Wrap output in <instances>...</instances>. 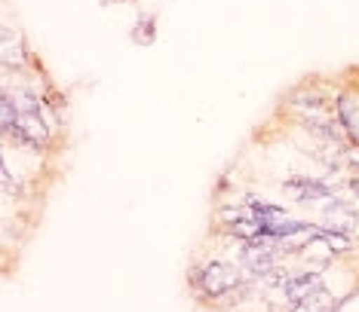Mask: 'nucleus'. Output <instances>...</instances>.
Returning <instances> with one entry per match:
<instances>
[{
  "instance_id": "obj_1",
  "label": "nucleus",
  "mask_w": 359,
  "mask_h": 312,
  "mask_svg": "<svg viewBox=\"0 0 359 312\" xmlns=\"http://www.w3.org/2000/svg\"><path fill=\"white\" fill-rule=\"evenodd\" d=\"M40 59L28 49V40L22 31H13L10 24H4L0 31V68L4 71H31Z\"/></svg>"
},
{
  "instance_id": "obj_2",
  "label": "nucleus",
  "mask_w": 359,
  "mask_h": 312,
  "mask_svg": "<svg viewBox=\"0 0 359 312\" xmlns=\"http://www.w3.org/2000/svg\"><path fill=\"white\" fill-rule=\"evenodd\" d=\"M157 40V19L148 13V15H138L135 28H133V43L138 46H151Z\"/></svg>"
},
{
  "instance_id": "obj_3",
  "label": "nucleus",
  "mask_w": 359,
  "mask_h": 312,
  "mask_svg": "<svg viewBox=\"0 0 359 312\" xmlns=\"http://www.w3.org/2000/svg\"><path fill=\"white\" fill-rule=\"evenodd\" d=\"M320 227H323V224H320ZM320 236L332 245V251H334V254H341V251L350 254V251H353V239H350L347 233H334V229H325V227H323V233H320Z\"/></svg>"
},
{
  "instance_id": "obj_4",
  "label": "nucleus",
  "mask_w": 359,
  "mask_h": 312,
  "mask_svg": "<svg viewBox=\"0 0 359 312\" xmlns=\"http://www.w3.org/2000/svg\"><path fill=\"white\" fill-rule=\"evenodd\" d=\"M347 187H350V190H353V193L359 196V175H353V178H350V180H347Z\"/></svg>"
}]
</instances>
